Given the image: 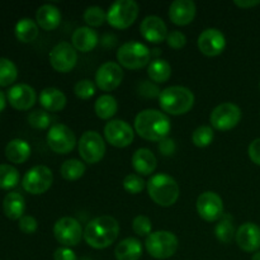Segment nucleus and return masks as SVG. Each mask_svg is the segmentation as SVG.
Segmentation results:
<instances>
[{
  "instance_id": "obj_1",
  "label": "nucleus",
  "mask_w": 260,
  "mask_h": 260,
  "mask_svg": "<svg viewBox=\"0 0 260 260\" xmlns=\"http://www.w3.org/2000/svg\"><path fill=\"white\" fill-rule=\"evenodd\" d=\"M172 123L169 117L156 109H145L135 118V131L147 141L160 142L169 135Z\"/></svg>"
},
{
  "instance_id": "obj_2",
  "label": "nucleus",
  "mask_w": 260,
  "mask_h": 260,
  "mask_svg": "<svg viewBox=\"0 0 260 260\" xmlns=\"http://www.w3.org/2000/svg\"><path fill=\"white\" fill-rule=\"evenodd\" d=\"M119 223L112 216H99L93 218L84 230V240L93 249H106L117 240Z\"/></svg>"
},
{
  "instance_id": "obj_3",
  "label": "nucleus",
  "mask_w": 260,
  "mask_h": 260,
  "mask_svg": "<svg viewBox=\"0 0 260 260\" xmlns=\"http://www.w3.org/2000/svg\"><path fill=\"white\" fill-rule=\"evenodd\" d=\"M159 104L167 113L180 116L188 113L194 106V94L185 86H169L160 93Z\"/></svg>"
},
{
  "instance_id": "obj_4",
  "label": "nucleus",
  "mask_w": 260,
  "mask_h": 260,
  "mask_svg": "<svg viewBox=\"0 0 260 260\" xmlns=\"http://www.w3.org/2000/svg\"><path fill=\"white\" fill-rule=\"evenodd\" d=\"M147 192L150 198L161 207H170L179 198V185L170 175L160 173L152 175L147 182Z\"/></svg>"
},
{
  "instance_id": "obj_5",
  "label": "nucleus",
  "mask_w": 260,
  "mask_h": 260,
  "mask_svg": "<svg viewBox=\"0 0 260 260\" xmlns=\"http://www.w3.org/2000/svg\"><path fill=\"white\" fill-rule=\"evenodd\" d=\"M151 52L149 47L141 42H126L117 51V60L119 65L128 70H139L150 63Z\"/></svg>"
},
{
  "instance_id": "obj_6",
  "label": "nucleus",
  "mask_w": 260,
  "mask_h": 260,
  "mask_svg": "<svg viewBox=\"0 0 260 260\" xmlns=\"http://www.w3.org/2000/svg\"><path fill=\"white\" fill-rule=\"evenodd\" d=\"M178 238L170 231H156L146 238L145 246L152 258L164 260L174 255L178 250Z\"/></svg>"
},
{
  "instance_id": "obj_7",
  "label": "nucleus",
  "mask_w": 260,
  "mask_h": 260,
  "mask_svg": "<svg viewBox=\"0 0 260 260\" xmlns=\"http://www.w3.org/2000/svg\"><path fill=\"white\" fill-rule=\"evenodd\" d=\"M139 5L134 0H117L107 12V22L117 29H126L139 17Z\"/></svg>"
},
{
  "instance_id": "obj_8",
  "label": "nucleus",
  "mask_w": 260,
  "mask_h": 260,
  "mask_svg": "<svg viewBox=\"0 0 260 260\" xmlns=\"http://www.w3.org/2000/svg\"><path fill=\"white\" fill-rule=\"evenodd\" d=\"M53 182L52 170L45 165H36L30 168L22 179L25 192L30 194H43L51 188Z\"/></svg>"
},
{
  "instance_id": "obj_9",
  "label": "nucleus",
  "mask_w": 260,
  "mask_h": 260,
  "mask_svg": "<svg viewBox=\"0 0 260 260\" xmlns=\"http://www.w3.org/2000/svg\"><path fill=\"white\" fill-rule=\"evenodd\" d=\"M79 154L88 164H96L106 154V142L96 131H86L79 141Z\"/></svg>"
},
{
  "instance_id": "obj_10",
  "label": "nucleus",
  "mask_w": 260,
  "mask_h": 260,
  "mask_svg": "<svg viewBox=\"0 0 260 260\" xmlns=\"http://www.w3.org/2000/svg\"><path fill=\"white\" fill-rule=\"evenodd\" d=\"M53 235L61 245L70 248L78 245L84 238L81 223L74 217H62L56 221L53 226Z\"/></svg>"
},
{
  "instance_id": "obj_11",
  "label": "nucleus",
  "mask_w": 260,
  "mask_h": 260,
  "mask_svg": "<svg viewBox=\"0 0 260 260\" xmlns=\"http://www.w3.org/2000/svg\"><path fill=\"white\" fill-rule=\"evenodd\" d=\"M241 119V109L234 103L218 104L210 116L212 127L217 131H230L239 124Z\"/></svg>"
},
{
  "instance_id": "obj_12",
  "label": "nucleus",
  "mask_w": 260,
  "mask_h": 260,
  "mask_svg": "<svg viewBox=\"0 0 260 260\" xmlns=\"http://www.w3.org/2000/svg\"><path fill=\"white\" fill-rule=\"evenodd\" d=\"M47 144L56 154H69L76 145L75 134L65 124H53L47 132Z\"/></svg>"
},
{
  "instance_id": "obj_13",
  "label": "nucleus",
  "mask_w": 260,
  "mask_h": 260,
  "mask_svg": "<svg viewBox=\"0 0 260 260\" xmlns=\"http://www.w3.org/2000/svg\"><path fill=\"white\" fill-rule=\"evenodd\" d=\"M78 62V52L69 42H60L51 50L50 63L58 73H69Z\"/></svg>"
},
{
  "instance_id": "obj_14",
  "label": "nucleus",
  "mask_w": 260,
  "mask_h": 260,
  "mask_svg": "<svg viewBox=\"0 0 260 260\" xmlns=\"http://www.w3.org/2000/svg\"><path fill=\"white\" fill-rule=\"evenodd\" d=\"M104 137L107 142L114 147H127L135 139V132L127 122L122 119L109 121L104 127Z\"/></svg>"
},
{
  "instance_id": "obj_15",
  "label": "nucleus",
  "mask_w": 260,
  "mask_h": 260,
  "mask_svg": "<svg viewBox=\"0 0 260 260\" xmlns=\"http://www.w3.org/2000/svg\"><path fill=\"white\" fill-rule=\"evenodd\" d=\"M197 212L207 222H216L223 213V201L217 193L205 192L197 200Z\"/></svg>"
},
{
  "instance_id": "obj_16",
  "label": "nucleus",
  "mask_w": 260,
  "mask_h": 260,
  "mask_svg": "<svg viewBox=\"0 0 260 260\" xmlns=\"http://www.w3.org/2000/svg\"><path fill=\"white\" fill-rule=\"evenodd\" d=\"M123 80V70L121 65L108 61L101 65L95 74V83L101 90L112 91L118 88Z\"/></svg>"
},
{
  "instance_id": "obj_17",
  "label": "nucleus",
  "mask_w": 260,
  "mask_h": 260,
  "mask_svg": "<svg viewBox=\"0 0 260 260\" xmlns=\"http://www.w3.org/2000/svg\"><path fill=\"white\" fill-rule=\"evenodd\" d=\"M226 47L225 35L217 28H207L198 37V48L208 57L218 56Z\"/></svg>"
},
{
  "instance_id": "obj_18",
  "label": "nucleus",
  "mask_w": 260,
  "mask_h": 260,
  "mask_svg": "<svg viewBox=\"0 0 260 260\" xmlns=\"http://www.w3.org/2000/svg\"><path fill=\"white\" fill-rule=\"evenodd\" d=\"M7 99L13 108L18 109V111H28L35 106L36 101H37V94L30 85L19 83L9 88L7 93Z\"/></svg>"
},
{
  "instance_id": "obj_19",
  "label": "nucleus",
  "mask_w": 260,
  "mask_h": 260,
  "mask_svg": "<svg viewBox=\"0 0 260 260\" xmlns=\"http://www.w3.org/2000/svg\"><path fill=\"white\" fill-rule=\"evenodd\" d=\"M235 240L241 250L256 253L260 249V228L253 222L243 223L236 231Z\"/></svg>"
},
{
  "instance_id": "obj_20",
  "label": "nucleus",
  "mask_w": 260,
  "mask_h": 260,
  "mask_svg": "<svg viewBox=\"0 0 260 260\" xmlns=\"http://www.w3.org/2000/svg\"><path fill=\"white\" fill-rule=\"evenodd\" d=\"M140 33L145 40L151 43L164 42L169 35L164 20L156 15H149L142 20L141 25H140Z\"/></svg>"
},
{
  "instance_id": "obj_21",
  "label": "nucleus",
  "mask_w": 260,
  "mask_h": 260,
  "mask_svg": "<svg viewBox=\"0 0 260 260\" xmlns=\"http://www.w3.org/2000/svg\"><path fill=\"white\" fill-rule=\"evenodd\" d=\"M196 12L197 8L192 0H175L169 8V18L174 24L187 25L193 22Z\"/></svg>"
},
{
  "instance_id": "obj_22",
  "label": "nucleus",
  "mask_w": 260,
  "mask_h": 260,
  "mask_svg": "<svg viewBox=\"0 0 260 260\" xmlns=\"http://www.w3.org/2000/svg\"><path fill=\"white\" fill-rule=\"evenodd\" d=\"M98 35L90 27H80L74 30L71 42L74 48L80 52H90L98 45Z\"/></svg>"
},
{
  "instance_id": "obj_23",
  "label": "nucleus",
  "mask_w": 260,
  "mask_h": 260,
  "mask_svg": "<svg viewBox=\"0 0 260 260\" xmlns=\"http://www.w3.org/2000/svg\"><path fill=\"white\" fill-rule=\"evenodd\" d=\"M157 165L156 156L149 149L136 150L132 155V167L140 175H150L155 172Z\"/></svg>"
},
{
  "instance_id": "obj_24",
  "label": "nucleus",
  "mask_w": 260,
  "mask_h": 260,
  "mask_svg": "<svg viewBox=\"0 0 260 260\" xmlns=\"http://www.w3.org/2000/svg\"><path fill=\"white\" fill-rule=\"evenodd\" d=\"M36 20L42 29H56L61 23V12L55 5L43 4L42 7L38 8L37 13H36Z\"/></svg>"
},
{
  "instance_id": "obj_25",
  "label": "nucleus",
  "mask_w": 260,
  "mask_h": 260,
  "mask_svg": "<svg viewBox=\"0 0 260 260\" xmlns=\"http://www.w3.org/2000/svg\"><path fill=\"white\" fill-rule=\"evenodd\" d=\"M40 103L48 112H60L66 106V95L57 88H45L40 94Z\"/></svg>"
},
{
  "instance_id": "obj_26",
  "label": "nucleus",
  "mask_w": 260,
  "mask_h": 260,
  "mask_svg": "<svg viewBox=\"0 0 260 260\" xmlns=\"http://www.w3.org/2000/svg\"><path fill=\"white\" fill-rule=\"evenodd\" d=\"M30 145L25 140L13 139L5 146V156L14 164H23L30 156Z\"/></svg>"
},
{
  "instance_id": "obj_27",
  "label": "nucleus",
  "mask_w": 260,
  "mask_h": 260,
  "mask_svg": "<svg viewBox=\"0 0 260 260\" xmlns=\"http://www.w3.org/2000/svg\"><path fill=\"white\" fill-rule=\"evenodd\" d=\"M3 211L10 220H20L25 211L24 197L19 192H9L3 200Z\"/></svg>"
},
{
  "instance_id": "obj_28",
  "label": "nucleus",
  "mask_w": 260,
  "mask_h": 260,
  "mask_svg": "<svg viewBox=\"0 0 260 260\" xmlns=\"http://www.w3.org/2000/svg\"><path fill=\"white\" fill-rule=\"evenodd\" d=\"M114 255L117 260H139L142 256L141 243L135 238L124 239L116 246Z\"/></svg>"
},
{
  "instance_id": "obj_29",
  "label": "nucleus",
  "mask_w": 260,
  "mask_h": 260,
  "mask_svg": "<svg viewBox=\"0 0 260 260\" xmlns=\"http://www.w3.org/2000/svg\"><path fill=\"white\" fill-rule=\"evenodd\" d=\"M147 75L155 83H167L172 76V66L167 60L155 58L147 66Z\"/></svg>"
},
{
  "instance_id": "obj_30",
  "label": "nucleus",
  "mask_w": 260,
  "mask_h": 260,
  "mask_svg": "<svg viewBox=\"0 0 260 260\" xmlns=\"http://www.w3.org/2000/svg\"><path fill=\"white\" fill-rule=\"evenodd\" d=\"M15 37L20 42L29 43L35 41L38 36V24L30 18H22L17 22L14 28Z\"/></svg>"
},
{
  "instance_id": "obj_31",
  "label": "nucleus",
  "mask_w": 260,
  "mask_h": 260,
  "mask_svg": "<svg viewBox=\"0 0 260 260\" xmlns=\"http://www.w3.org/2000/svg\"><path fill=\"white\" fill-rule=\"evenodd\" d=\"M94 111L101 119H111L118 111V103L114 96L103 94L96 99L94 104Z\"/></svg>"
},
{
  "instance_id": "obj_32",
  "label": "nucleus",
  "mask_w": 260,
  "mask_h": 260,
  "mask_svg": "<svg viewBox=\"0 0 260 260\" xmlns=\"http://www.w3.org/2000/svg\"><path fill=\"white\" fill-rule=\"evenodd\" d=\"M215 234L216 238L218 239V241L223 244H229L233 241V239L235 238L236 231L235 226H234V218L231 217L229 213H225L220 220L217 221V225L215 228Z\"/></svg>"
},
{
  "instance_id": "obj_33",
  "label": "nucleus",
  "mask_w": 260,
  "mask_h": 260,
  "mask_svg": "<svg viewBox=\"0 0 260 260\" xmlns=\"http://www.w3.org/2000/svg\"><path fill=\"white\" fill-rule=\"evenodd\" d=\"M85 165L78 159H69L65 162H62L60 168V173L62 178L69 182H75L80 179L85 173Z\"/></svg>"
},
{
  "instance_id": "obj_34",
  "label": "nucleus",
  "mask_w": 260,
  "mask_h": 260,
  "mask_svg": "<svg viewBox=\"0 0 260 260\" xmlns=\"http://www.w3.org/2000/svg\"><path fill=\"white\" fill-rule=\"evenodd\" d=\"M19 183V172L10 164H0V188L12 189Z\"/></svg>"
},
{
  "instance_id": "obj_35",
  "label": "nucleus",
  "mask_w": 260,
  "mask_h": 260,
  "mask_svg": "<svg viewBox=\"0 0 260 260\" xmlns=\"http://www.w3.org/2000/svg\"><path fill=\"white\" fill-rule=\"evenodd\" d=\"M18 69L12 60L0 57V86H8L17 80Z\"/></svg>"
},
{
  "instance_id": "obj_36",
  "label": "nucleus",
  "mask_w": 260,
  "mask_h": 260,
  "mask_svg": "<svg viewBox=\"0 0 260 260\" xmlns=\"http://www.w3.org/2000/svg\"><path fill=\"white\" fill-rule=\"evenodd\" d=\"M84 20L88 24V27H101L107 20V13L104 12L102 7H89L84 12Z\"/></svg>"
},
{
  "instance_id": "obj_37",
  "label": "nucleus",
  "mask_w": 260,
  "mask_h": 260,
  "mask_svg": "<svg viewBox=\"0 0 260 260\" xmlns=\"http://www.w3.org/2000/svg\"><path fill=\"white\" fill-rule=\"evenodd\" d=\"M213 137H215V134H213L212 127L200 126L193 132L192 142L197 147H207L213 141Z\"/></svg>"
},
{
  "instance_id": "obj_38",
  "label": "nucleus",
  "mask_w": 260,
  "mask_h": 260,
  "mask_svg": "<svg viewBox=\"0 0 260 260\" xmlns=\"http://www.w3.org/2000/svg\"><path fill=\"white\" fill-rule=\"evenodd\" d=\"M28 122L33 128L46 129L51 123V116L45 109H35L28 116Z\"/></svg>"
},
{
  "instance_id": "obj_39",
  "label": "nucleus",
  "mask_w": 260,
  "mask_h": 260,
  "mask_svg": "<svg viewBox=\"0 0 260 260\" xmlns=\"http://www.w3.org/2000/svg\"><path fill=\"white\" fill-rule=\"evenodd\" d=\"M123 188L129 194H139L145 188V180L139 174H128L123 179Z\"/></svg>"
},
{
  "instance_id": "obj_40",
  "label": "nucleus",
  "mask_w": 260,
  "mask_h": 260,
  "mask_svg": "<svg viewBox=\"0 0 260 260\" xmlns=\"http://www.w3.org/2000/svg\"><path fill=\"white\" fill-rule=\"evenodd\" d=\"M132 230L139 236H149L152 230V223L147 216H136L132 221Z\"/></svg>"
},
{
  "instance_id": "obj_41",
  "label": "nucleus",
  "mask_w": 260,
  "mask_h": 260,
  "mask_svg": "<svg viewBox=\"0 0 260 260\" xmlns=\"http://www.w3.org/2000/svg\"><path fill=\"white\" fill-rule=\"evenodd\" d=\"M74 91H75V95L78 96V98L86 101V99L91 98V96L95 94V85H94L93 81L89 80V79H83V80L76 83Z\"/></svg>"
},
{
  "instance_id": "obj_42",
  "label": "nucleus",
  "mask_w": 260,
  "mask_h": 260,
  "mask_svg": "<svg viewBox=\"0 0 260 260\" xmlns=\"http://www.w3.org/2000/svg\"><path fill=\"white\" fill-rule=\"evenodd\" d=\"M167 43L169 47L174 48V50H180L187 43V37L180 30H172L167 37Z\"/></svg>"
},
{
  "instance_id": "obj_43",
  "label": "nucleus",
  "mask_w": 260,
  "mask_h": 260,
  "mask_svg": "<svg viewBox=\"0 0 260 260\" xmlns=\"http://www.w3.org/2000/svg\"><path fill=\"white\" fill-rule=\"evenodd\" d=\"M37 228H38L37 220H36L33 216L24 215L19 220V229H20V231H22V233L30 235V234H33V233H36V231H37Z\"/></svg>"
},
{
  "instance_id": "obj_44",
  "label": "nucleus",
  "mask_w": 260,
  "mask_h": 260,
  "mask_svg": "<svg viewBox=\"0 0 260 260\" xmlns=\"http://www.w3.org/2000/svg\"><path fill=\"white\" fill-rule=\"evenodd\" d=\"M140 93L144 96H147V98H155V96H159L161 91L159 90L156 85L151 84L150 81L145 80L144 83L141 84V88H140Z\"/></svg>"
},
{
  "instance_id": "obj_45",
  "label": "nucleus",
  "mask_w": 260,
  "mask_h": 260,
  "mask_svg": "<svg viewBox=\"0 0 260 260\" xmlns=\"http://www.w3.org/2000/svg\"><path fill=\"white\" fill-rule=\"evenodd\" d=\"M248 154L251 161L260 167V139H255L249 145Z\"/></svg>"
},
{
  "instance_id": "obj_46",
  "label": "nucleus",
  "mask_w": 260,
  "mask_h": 260,
  "mask_svg": "<svg viewBox=\"0 0 260 260\" xmlns=\"http://www.w3.org/2000/svg\"><path fill=\"white\" fill-rule=\"evenodd\" d=\"M53 259L55 260H78V258H76V254L74 253L70 248H66V246L56 249L55 253H53Z\"/></svg>"
},
{
  "instance_id": "obj_47",
  "label": "nucleus",
  "mask_w": 260,
  "mask_h": 260,
  "mask_svg": "<svg viewBox=\"0 0 260 260\" xmlns=\"http://www.w3.org/2000/svg\"><path fill=\"white\" fill-rule=\"evenodd\" d=\"M175 149H177V146H175L174 140L168 139L167 137V139L161 140V141L159 142L160 152H161L162 155H165V156H170V155L174 154Z\"/></svg>"
},
{
  "instance_id": "obj_48",
  "label": "nucleus",
  "mask_w": 260,
  "mask_h": 260,
  "mask_svg": "<svg viewBox=\"0 0 260 260\" xmlns=\"http://www.w3.org/2000/svg\"><path fill=\"white\" fill-rule=\"evenodd\" d=\"M234 4L239 8H243V9H249V8H254L259 5L260 0H235Z\"/></svg>"
},
{
  "instance_id": "obj_49",
  "label": "nucleus",
  "mask_w": 260,
  "mask_h": 260,
  "mask_svg": "<svg viewBox=\"0 0 260 260\" xmlns=\"http://www.w3.org/2000/svg\"><path fill=\"white\" fill-rule=\"evenodd\" d=\"M5 106H7V96H5V94L0 90V112L5 108Z\"/></svg>"
},
{
  "instance_id": "obj_50",
  "label": "nucleus",
  "mask_w": 260,
  "mask_h": 260,
  "mask_svg": "<svg viewBox=\"0 0 260 260\" xmlns=\"http://www.w3.org/2000/svg\"><path fill=\"white\" fill-rule=\"evenodd\" d=\"M251 260H260V251H256L253 255V258H251Z\"/></svg>"
}]
</instances>
